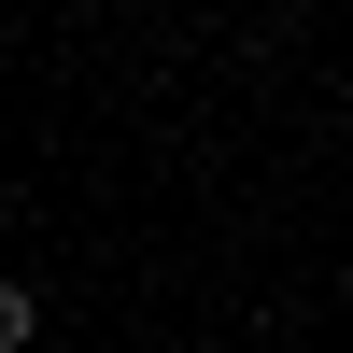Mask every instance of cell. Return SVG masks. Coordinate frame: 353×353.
<instances>
[{
  "instance_id": "obj_1",
  "label": "cell",
  "mask_w": 353,
  "mask_h": 353,
  "mask_svg": "<svg viewBox=\"0 0 353 353\" xmlns=\"http://www.w3.org/2000/svg\"><path fill=\"white\" fill-rule=\"evenodd\" d=\"M43 339V297H28V283H0V353H28Z\"/></svg>"
},
{
  "instance_id": "obj_2",
  "label": "cell",
  "mask_w": 353,
  "mask_h": 353,
  "mask_svg": "<svg viewBox=\"0 0 353 353\" xmlns=\"http://www.w3.org/2000/svg\"><path fill=\"white\" fill-rule=\"evenodd\" d=\"M0 241H14V184H0Z\"/></svg>"
}]
</instances>
